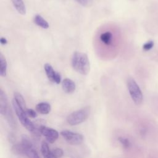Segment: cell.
<instances>
[{
	"label": "cell",
	"mask_w": 158,
	"mask_h": 158,
	"mask_svg": "<svg viewBox=\"0 0 158 158\" xmlns=\"http://www.w3.org/2000/svg\"><path fill=\"white\" fill-rule=\"evenodd\" d=\"M62 87L66 93H72L76 88L75 82L70 78H65L62 82Z\"/></svg>",
	"instance_id": "ba28073f"
},
{
	"label": "cell",
	"mask_w": 158,
	"mask_h": 158,
	"mask_svg": "<svg viewBox=\"0 0 158 158\" xmlns=\"http://www.w3.org/2000/svg\"><path fill=\"white\" fill-rule=\"evenodd\" d=\"M7 62L6 59L2 55V54H0V75L2 77H6L7 73Z\"/></svg>",
	"instance_id": "2e32d148"
},
{
	"label": "cell",
	"mask_w": 158,
	"mask_h": 158,
	"mask_svg": "<svg viewBox=\"0 0 158 158\" xmlns=\"http://www.w3.org/2000/svg\"><path fill=\"white\" fill-rule=\"evenodd\" d=\"M33 21L36 25H37L42 28L47 29L49 27L48 22L41 15L39 14H37L34 17Z\"/></svg>",
	"instance_id": "7c38bea8"
},
{
	"label": "cell",
	"mask_w": 158,
	"mask_h": 158,
	"mask_svg": "<svg viewBox=\"0 0 158 158\" xmlns=\"http://www.w3.org/2000/svg\"><path fill=\"white\" fill-rule=\"evenodd\" d=\"M40 150L44 158H57L54 156L52 150H51L49 147L48 144L45 141L42 142Z\"/></svg>",
	"instance_id": "9c48e42d"
},
{
	"label": "cell",
	"mask_w": 158,
	"mask_h": 158,
	"mask_svg": "<svg viewBox=\"0 0 158 158\" xmlns=\"http://www.w3.org/2000/svg\"><path fill=\"white\" fill-rule=\"evenodd\" d=\"M12 2L14 7L19 14L22 15L26 14V7L23 0H12Z\"/></svg>",
	"instance_id": "8fae6325"
},
{
	"label": "cell",
	"mask_w": 158,
	"mask_h": 158,
	"mask_svg": "<svg viewBox=\"0 0 158 158\" xmlns=\"http://www.w3.org/2000/svg\"><path fill=\"white\" fill-rule=\"evenodd\" d=\"M4 117H6V119L10 127L12 128H14V129L15 128H16V122H15V118L14 117L11 109L9 110V112L7 113V114Z\"/></svg>",
	"instance_id": "ac0fdd59"
},
{
	"label": "cell",
	"mask_w": 158,
	"mask_h": 158,
	"mask_svg": "<svg viewBox=\"0 0 158 158\" xmlns=\"http://www.w3.org/2000/svg\"><path fill=\"white\" fill-rule=\"evenodd\" d=\"M80 4L85 7H89L92 3V0H76Z\"/></svg>",
	"instance_id": "7402d4cb"
},
{
	"label": "cell",
	"mask_w": 158,
	"mask_h": 158,
	"mask_svg": "<svg viewBox=\"0 0 158 158\" xmlns=\"http://www.w3.org/2000/svg\"><path fill=\"white\" fill-rule=\"evenodd\" d=\"M118 140L124 149H129L131 148V143L128 138L123 136H119L118 138Z\"/></svg>",
	"instance_id": "ffe728a7"
},
{
	"label": "cell",
	"mask_w": 158,
	"mask_h": 158,
	"mask_svg": "<svg viewBox=\"0 0 158 158\" xmlns=\"http://www.w3.org/2000/svg\"><path fill=\"white\" fill-rule=\"evenodd\" d=\"M26 112L29 118H36L37 117L36 112L32 109H27Z\"/></svg>",
	"instance_id": "603a6c76"
},
{
	"label": "cell",
	"mask_w": 158,
	"mask_h": 158,
	"mask_svg": "<svg viewBox=\"0 0 158 158\" xmlns=\"http://www.w3.org/2000/svg\"><path fill=\"white\" fill-rule=\"evenodd\" d=\"M51 109V105L46 102H41L36 104V110L41 114L46 115L48 114Z\"/></svg>",
	"instance_id": "30bf717a"
},
{
	"label": "cell",
	"mask_w": 158,
	"mask_h": 158,
	"mask_svg": "<svg viewBox=\"0 0 158 158\" xmlns=\"http://www.w3.org/2000/svg\"><path fill=\"white\" fill-rule=\"evenodd\" d=\"M8 138H9V141H10V143H14V142L15 140V136H14L13 134H12V133H10V134L9 135Z\"/></svg>",
	"instance_id": "d4e9b609"
},
{
	"label": "cell",
	"mask_w": 158,
	"mask_h": 158,
	"mask_svg": "<svg viewBox=\"0 0 158 158\" xmlns=\"http://www.w3.org/2000/svg\"><path fill=\"white\" fill-rule=\"evenodd\" d=\"M89 113L90 107L89 106L75 110L67 117V122L72 126L80 124L87 120L89 115Z\"/></svg>",
	"instance_id": "3957f363"
},
{
	"label": "cell",
	"mask_w": 158,
	"mask_h": 158,
	"mask_svg": "<svg viewBox=\"0 0 158 158\" xmlns=\"http://www.w3.org/2000/svg\"><path fill=\"white\" fill-rule=\"evenodd\" d=\"M38 130L40 134L44 136L48 142L49 143H54L59 138L58 131L52 128L41 125L39 127Z\"/></svg>",
	"instance_id": "8992f818"
},
{
	"label": "cell",
	"mask_w": 158,
	"mask_h": 158,
	"mask_svg": "<svg viewBox=\"0 0 158 158\" xmlns=\"http://www.w3.org/2000/svg\"><path fill=\"white\" fill-rule=\"evenodd\" d=\"M0 42H1V44H6L7 43V40L4 37H1V40H0Z\"/></svg>",
	"instance_id": "484cf974"
},
{
	"label": "cell",
	"mask_w": 158,
	"mask_h": 158,
	"mask_svg": "<svg viewBox=\"0 0 158 158\" xmlns=\"http://www.w3.org/2000/svg\"><path fill=\"white\" fill-rule=\"evenodd\" d=\"M25 155L28 158H41L34 147L25 149Z\"/></svg>",
	"instance_id": "d6986e66"
},
{
	"label": "cell",
	"mask_w": 158,
	"mask_h": 158,
	"mask_svg": "<svg viewBox=\"0 0 158 158\" xmlns=\"http://www.w3.org/2000/svg\"><path fill=\"white\" fill-rule=\"evenodd\" d=\"M10 109L8 99L5 92L1 89L0 90V113L2 115L5 116Z\"/></svg>",
	"instance_id": "52a82bcc"
},
{
	"label": "cell",
	"mask_w": 158,
	"mask_h": 158,
	"mask_svg": "<svg viewBox=\"0 0 158 158\" xmlns=\"http://www.w3.org/2000/svg\"><path fill=\"white\" fill-rule=\"evenodd\" d=\"M44 69L45 70V73L48 78V79L51 81H54V77L56 74V72L54 69L52 68V67L51 66V65H50L48 63H46L44 65Z\"/></svg>",
	"instance_id": "5bb4252c"
},
{
	"label": "cell",
	"mask_w": 158,
	"mask_h": 158,
	"mask_svg": "<svg viewBox=\"0 0 158 158\" xmlns=\"http://www.w3.org/2000/svg\"><path fill=\"white\" fill-rule=\"evenodd\" d=\"M127 84L128 92L134 103L136 105L141 104L143 101V95L139 85L131 77L127 79Z\"/></svg>",
	"instance_id": "277c9868"
},
{
	"label": "cell",
	"mask_w": 158,
	"mask_h": 158,
	"mask_svg": "<svg viewBox=\"0 0 158 158\" xmlns=\"http://www.w3.org/2000/svg\"><path fill=\"white\" fill-rule=\"evenodd\" d=\"M71 64L73 69L81 75H86L89 72V60L88 56L85 53L75 52L72 57Z\"/></svg>",
	"instance_id": "6da1fadb"
},
{
	"label": "cell",
	"mask_w": 158,
	"mask_h": 158,
	"mask_svg": "<svg viewBox=\"0 0 158 158\" xmlns=\"http://www.w3.org/2000/svg\"><path fill=\"white\" fill-rule=\"evenodd\" d=\"M13 100L21 107L22 108L23 110H27V107L26 106V104H25V99L23 98V97L22 96V95L17 92L14 93V99Z\"/></svg>",
	"instance_id": "4fadbf2b"
},
{
	"label": "cell",
	"mask_w": 158,
	"mask_h": 158,
	"mask_svg": "<svg viewBox=\"0 0 158 158\" xmlns=\"http://www.w3.org/2000/svg\"><path fill=\"white\" fill-rule=\"evenodd\" d=\"M11 150L14 154L25 155V149L21 143L14 144Z\"/></svg>",
	"instance_id": "e0dca14e"
},
{
	"label": "cell",
	"mask_w": 158,
	"mask_h": 158,
	"mask_svg": "<svg viewBox=\"0 0 158 158\" xmlns=\"http://www.w3.org/2000/svg\"><path fill=\"white\" fill-rule=\"evenodd\" d=\"M112 34L110 31H106L100 35V40L106 45H110L112 41Z\"/></svg>",
	"instance_id": "9a60e30c"
},
{
	"label": "cell",
	"mask_w": 158,
	"mask_h": 158,
	"mask_svg": "<svg viewBox=\"0 0 158 158\" xmlns=\"http://www.w3.org/2000/svg\"><path fill=\"white\" fill-rule=\"evenodd\" d=\"M60 133L63 138L71 145H79L83 141V136L79 133L64 130L61 131Z\"/></svg>",
	"instance_id": "5b68a950"
},
{
	"label": "cell",
	"mask_w": 158,
	"mask_h": 158,
	"mask_svg": "<svg viewBox=\"0 0 158 158\" xmlns=\"http://www.w3.org/2000/svg\"><path fill=\"white\" fill-rule=\"evenodd\" d=\"M52 152L54 154V156L57 158H60L62 157L64 154L63 150L60 148H55L53 149H52Z\"/></svg>",
	"instance_id": "44dd1931"
},
{
	"label": "cell",
	"mask_w": 158,
	"mask_h": 158,
	"mask_svg": "<svg viewBox=\"0 0 158 158\" xmlns=\"http://www.w3.org/2000/svg\"><path fill=\"white\" fill-rule=\"evenodd\" d=\"M12 106L14 109L15 112L21 124L29 131L35 135L36 136L40 135L39 130H38L33 122L30 120L27 114V110L21 108L14 100H12Z\"/></svg>",
	"instance_id": "7a4b0ae2"
},
{
	"label": "cell",
	"mask_w": 158,
	"mask_h": 158,
	"mask_svg": "<svg viewBox=\"0 0 158 158\" xmlns=\"http://www.w3.org/2000/svg\"><path fill=\"white\" fill-rule=\"evenodd\" d=\"M153 46H154V43H153V41H149L143 45V49H144V51H149V50H150V49L153 47Z\"/></svg>",
	"instance_id": "cb8c5ba5"
}]
</instances>
